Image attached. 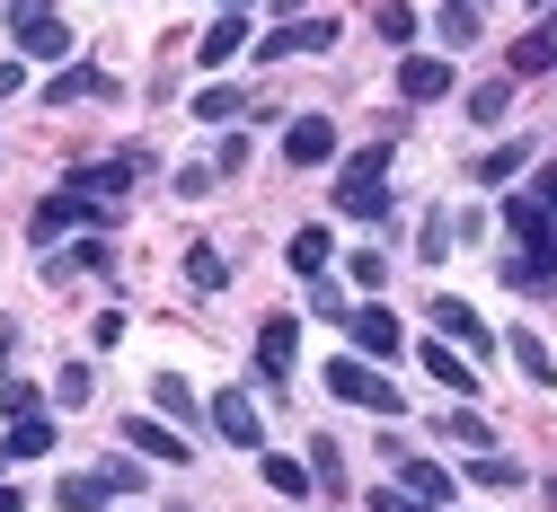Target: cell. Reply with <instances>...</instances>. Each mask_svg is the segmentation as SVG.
I'll use <instances>...</instances> for the list:
<instances>
[{
  "label": "cell",
  "mask_w": 557,
  "mask_h": 512,
  "mask_svg": "<svg viewBox=\"0 0 557 512\" xmlns=\"http://www.w3.org/2000/svg\"><path fill=\"white\" fill-rule=\"evenodd\" d=\"M389 141H372V151H355L345 160V186H336V212H355V222H381L389 212Z\"/></svg>",
  "instance_id": "1"
},
{
  "label": "cell",
  "mask_w": 557,
  "mask_h": 512,
  "mask_svg": "<svg viewBox=\"0 0 557 512\" xmlns=\"http://www.w3.org/2000/svg\"><path fill=\"white\" fill-rule=\"evenodd\" d=\"M327 398L363 407V415H398V407H407V398H398V389L372 372V362H363V353H336V362H327Z\"/></svg>",
  "instance_id": "2"
},
{
  "label": "cell",
  "mask_w": 557,
  "mask_h": 512,
  "mask_svg": "<svg viewBox=\"0 0 557 512\" xmlns=\"http://www.w3.org/2000/svg\"><path fill=\"white\" fill-rule=\"evenodd\" d=\"M398 98H407V107L451 98V62H443V53H407V62H398Z\"/></svg>",
  "instance_id": "3"
},
{
  "label": "cell",
  "mask_w": 557,
  "mask_h": 512,
  "mask_svg": "<svg viewBox=\"0 0 557 512\" xmlns=\"http://www.w3.org/2000/svg\"><path fill=\"white\" fill-rule=\"evenodd\" d=\"M81 98H115V71H98V62H62L53 80H45V107H81Z\"/></svg>",
  "instance_id": "4"
},
{
  "label": "cell",
  "mask_w": 557,
  "mask_h": 512,
  "mask_svg": "<svg viewBox=\"0 0 557 512\" xmlns=\"http://www.w3.org/2000/svg\"><path fill=\"white\" fill-rule=\"evenodd\" d=\"M98 212H107V203H89V195H72V186H62V195H45V203H36V222H27V230H36V248H45V239H62V230L98 222Z\"/></svg>",
  "instance_id": "5"
},
{
  "label": "cell",
  "mask_w": 557,
  "mask_h": 512,
  "mask_svg": "<svg viewBox=\"0 0 557 512\" xmlns=\"http://www.w3.org/2000/svg\"><path fill=\"white\" fill-rule=\"evenodd\" d=\"M293 353H301V319H265V327H257V372H265L274 389L293 380Z\"/></svg>",
  "instance_id": "6"
},
{
  "label": "cell",
  "mask_w": 557,
  "mask_h": 512,
  "mask_svg": "<svg viewBox=\"0 0 557 512\" xmlns=\"http://www.w3.org/2000/svg\"><path fill=\"white\" fill-rule=\"evenodd\" d=\"M327 45H336V18H284L257 53H265V62H293V53H327Z\"/></svg>",
  "instance_id": "7"
},
{
  "label": "cell",
  "mask_w": 557,
  "mask_h": 512,
  "mask_svg": "<svg viewBox=\"0 0 557 512\" xmlns=\"http://www.w3.org/2000/svg\"><path fill=\"white\" fill-rule=\"evenodd\" d=\"M10 27H18V53L27 62H72V27H62L53 10L45 18H10Z\"/></svg>",
  "instance_id": "8"
},
{
  "label": "cell",
  "mask_w": 557,
  "mask_h": 512,
  "mask_svg": "<svg viewBox=\"0 0 557 512\" xmlns=\"http://www.w3.org/2000/svg\"><path fill=\"white\" fill-rule=\"evenodd\" d=\"M345 336H355V353H398V319L381 310V301H363V310H345Z\"/></svg>",
  "instance_id": "9"
},
{
  "label": "cell",
  "mask_w": 557,
  "mask_h": 512,
  "mask_svg": "<svg viewBox=\"0 0 557 512\" xmlns=\"http://www.w3.org/2000/svg\"><path fill=\"white\" fill-rule=\"evenodd\" d=\"M133 168H143V160H89V168H72V195H89V203H115L124 186H133Z\"/></svg>",
  "instance_id": "10"
},
{
  "label": "cell",
  "mask_w": 557,
  "mask_h": 512,
  "mask_svg": "<svg viewBox=\"0 0 557 512\" xmlns=\"http://www.w3.org/2000/svg\"><path fill=\"white\" fill-rule=\"evenodd\" d=\"M284 160H293V168H319V160H336V124H327V115H301V124L284 133Z\"/></svg>",
  "instance_id": "11"
},
{
  "label": "cell",
  "mask_w": 557,
  "mask_h": 512,
  "mask_svg": "<svg viewBox=\"0 0 557 512\" xmlns=\"http://www.w3.org/2000/svg\"><path fill=\"white\" fill-rule=\"evenodd\" d=\"M434 327H443V345H469V353H486V345H496V336H486V319H478L469 301H451V291L434 301Z\"/></svg>",
  "instance_id": "12"
},
{
  "label": "cell",
  "mask_w": 557,
  "mask_h": 512,
  "mask_svg": "<svg viewBox=\"0 0 557 512\" xmlns=\"http://www.w3.org/2000/svg\"><path fill=\"white\" fill-rule=\"evenodd\" d=\"M213 424H222V442H239V451H257V442H265V424H257V407H248L239 389H222V398H213Z\"/></svg>",
  "instance_id": "13"
},
{
  "label": "cell",
  "mask_w": 557,
  "mask_h": 512,
  "mask_svg": "<svg viewBox=\"0 0 557 512\" xmlns=\"http://www.w3.org/2000/svg\"><path fill=\"white\" fill-rule=\"evenodd\" d=\"M124 442L143 451V460H169V469H186V433H169V424H151V415H133V424H124Z\"/></svg>",
  "instance_id": "14"
},
{
  "label": "cell",
  "mask_w": 557,
  "mask_h": 512,
  "mask_svg": "<svg viewBox=\"0 0 557 512\" xmlns=\"http://www.w3.org/2000/svg\"><path fill=\"white\" fill-rule=\"evenodd\" d=\"M239 45H248V10H231V18H213V27H203V45H195V62H203V71H222V62L239 53Z\"/></svg>",
  "instance_id": "15"
},
{
  "label": "cell",
  "mask_w": 557,
  "mask_h": 512,
  "mask_svg": "<svg viewBox=\"0 0 557 512\" xmlns=\"http://www.w3.org/2000/svg\"><path fill=\"white\" fill-rule=\"evenodd\" d=\"M416 353H425V372H434V380H443L451 398H478V372H469V362H460V353H451L443 336H434V345H416Z\"/></svg>",
  "instance_id": "16"
},
{
  "label": "cell",
  "mask_w": 557,
  "mask_h": 512,
  "mask_svg": "<svg viewBox=\"0 0 557 512\" xmlns=\"http://www.w3.org/2000/svg\"><path fill=\"white\" fill-rule=\"evenodd\" d=\"M398 486H407V495H425L434 512L451 503V469H434V460H398Z\"/></svg>",
  "instance_id": "17"
},
{
  "label": "cell",
  "mask_w": 557,
  "mask_h": 512,
  "mask_svg": "<svg viewBox=\"0 0 557 512\" xmlns=\"http://www.w3.org/2000/svg\"><path fill=\"white\" fill-rule=\"evenodd\" d=\"M540 71H557V27H531L513 45V80H540Z\"/></svg>",
  "instance_id": "18"
},
{
  "label": "cell",
  "mask_w": 557,
  "mask_h": 512,
  "mask_svg": "<svg viewBox=\"0 0 557 512\" xmlns=\"http://www.w3.org/2000/svg\"><path fill=\"white\" fill-rule=\"evenodd\" d=\"M0 451H10V460H45V451H53V415H18Z\"/></svg>",
  "instance_id": "19"
},
{
  "label": "cell",
  "mask_w": 557,
  "mask_h": 512,
  "mask_svg": "<svg viewBox=\"0 0 557 512\" xmlns=\"http://www.w3.org/2000/svg\"><path fill=\"white\" fill-rule=\"evenodd\" d=\"M186 283H195V291H222V283H231V257H222V248H186Z\"/></svg>",
  "instance_id": "20"
},
{
  "label": "cell",
  "mask_w": 557,
  "mask_h": 512,
  "mask_svg": "<svg viewBox=\"0 0 557 512\" xmlns=\"http://www.w3.org/2000/svg\"><path fill=\"white\" fill-rule=\"evenodd\" d=\"M257 469H265V486H274V495H310V460H284V451H265Z\"/></svg>",
  "instance_id": "21"
},
{
  "label": "cell",
  "mask_w": 557,
  "mask_h": 512,
  "mask_svg": "<svg viewBox=\"0 0 557 512\" xmlns=\"http://www.w3.org/2000/svg\"><path fill=\"white\" fill-rule=\"evenodd\" d=\"M327 257H336V248H327V230H319V222H310V230H293V274H327Z\"/></svg>",
  "instance_id": "22"
},
{
  "label": "cell",
  "mask_w": 557,
  "mask_h": 512,
  "mask_svg": "<svg viewBox=\"0 0 557 512\" xmlns=\"http://www.w3.org/2000/svg\"><path fill=\"white\" fill-rule=\"evenodd\" d=\"M522 160H531V141H505V151H486V160H478V186H505V177H522Z\"/></svg>",
  "instance_id": "23"
},
{
  "label": "cell",
  "mask_w": 557,
  "mask_h": 512,
  "mask_svg": "<svg viewBox=\"0 0 557 512\" xmlns=\"http://www.w3.org/2000/svg\"><path fill=\"white\" fill-rule=\"evenodd\" d=\"M443 45H478V0H443Z\"/></svg>",
  "instance_id": "24"
},
{
  "label": "cell",
  "mask_w": 557,
  "mask_h": 512,
  "mask_svg": "<svg viewBox=\"0 0 557 512\" xmlns=\"http://www.w3.org/2000/svg\"><path fill=\"white\" fill-rule=\"evenodd\" d=\"M513 362H522V380H540V389H548V380H557V362H548V345H540V336H531V327H522V336H513Z\"/></svg>",
  "instance_id": "25"
},
{
  "label": "cell",
  "mask_w": 557,
  "mask_h": 512,
  "mask_svg": "<svg viewBox=\"0 0 557 512\" xmlns=\"http://www.w3.org/2000/svg\"><path fill=\"white\" fill-rule=\"evenodd\" d=\"M151 398H160V415H177V424H195V389H186L177 372H160V380H151Z\"/></svg>",
  "instance_id": "26"
},
{
  "label": "cell",
  "mask_w": 557,
  "mask_h": 512,
  "mask_svg": "<svg viewBox=\"0 0 557 512\" xmlns=\"http://www.w3.org/2000/svg\"><path fill=\"white\" fill-rule=\"evenodd\" d=\"M107 495H115L107 477H62V512H98Z\"/></svg>",
  "instance_id": "27"
},
{
  "label": "cell",
  "mask_w": 557,
  "mask_h": 512,
  "mask_svg": "<svg viewBox=\"0 0 557 512\" xmlns=\"http://www.w3.org/2000/svg\"><path fill=\"white\" fill-rule=\"evenodd\" d=\"M372 27H381L389 45H407V36H416V10H407V0H372Z\"/></svg>",
  "instance_id": "28"
},
{
  "label": "cell",
  "mask_w": 557,
  "mask_h": 512,
  "mask_svg": "<svg viewBox=\"0 0 557 512\" xmlns=\"http://www.w3.org/2000/svg\"><path fill=\"white\" fill-rule=\"evenodd\" d=\"M505 107H513V80H486V89H469V115H478V124H496Z\"/></svg>",
  "instance_id": "29"
},
{
  "label": "cell",
  "mask_w": 557,
  "mask_h": 512,
  "mask_svg": "<svg viewBox=\"0 0 557 512\" xmlns=\"http://www.w3.org/2000/svg\"><path fill=\"white\" fill-rule=\"evenodd\" d=\"M195 115H203V124H231V115H248V98H239V89H203Z\"/></svg>",
  "instance_id": "30"
},
{
  "label": "cell",
  "mask_w": 557,
  "mask_h": 512,
  "mask_svg": "<svg viewBox=\"0 0 557 512\" xmlns=\"http://www.w3.org/2000/svg\"><path fill=\"white\" fill-rule=\"evenodd\" d=\"M345 274H355L363 291H381V283H389V257H381V248H355V257H345Z\"/></svg>",
  "instance_id": "31"
},
{
  "label": "cell",
  "mask_w": 557,
  "mask_h": 512,
  "mask_svg": "<svg viewBox=\"0 0 557 512\" xmlns=\"http://www.w3.org/2000/svg\"><path fill=\"white\" fill-rule=\"evenodd\" d=\"M62 407H89V362H62V380H53Z\"/></svg>",
  "instance_id": "32"
},
{
  "label": "cell",
  "mask_w": 557,
  "mask_h": 512,
  "mask_svg": "<svg viewBox=\"0 0 557 512\" xmlns=\"http://www.w3.org/2000/svg\"><path fill=\"white\" fill-rule=\"evenodd\" d=\"M310 310H319V319H336V327H345V291H336V283H327V274H310Z\"/></svg>",
  "instance_id": "33"
},
{
  "label": "cell",
  "mask_w": 557,
  "mask_h": 512,
  "mask_svg": "<svg viewBox=\"0 0 557 512\" xmlns=\"http://www.w3.org/2000/svg\"><path fill=\"white\" fill-rule=\"evenodd\" d=\"M443 433H451V442H469V451H486V415H469V407L443 415Z\"/></svg>",
  "instance_id": "34"
},
{
  "label": "cell",
  "mask_w": 557,
  "mask_h": 512,
  "mask_svg": "<svg viewBox=\"0 0 557 512\" xmlns=\"http://www.w3.org/2000/svg\"><path fill=\"white\" fill-rule=\"evenodd\" d=\"M469 477H478V486H522V469H513V460H496V451H478V469H469Z\"/></svg>",
  "instance_id": "35"
},
{
  "label": "cell",
  "mask_w": 557,
  "mask_h": 512,
  "mask_svg": "<svg viewBox=\"0 0 557 512\" xmlns=\"http://www.w3.org/2000/svg\"><path fill=\"white\" fill-rule=\"evenodd\" d=\"M98 477H107V486H115V495H143V486H151V469H133V460H107V469H98Z\"/></svg>",
  "instance_id": "36"
},
{
  "label": "cell",
  "mask_w": 557,
  "mask_h": 512,
  "mask_svg": "<svg viewBox=\"0 0 557 512\" xmlns=\"http://www.w3.org/2000/svg\"><path fill=\"white\" fill-rule=\"evenodd\" d=\"M372 512H434V503L407 495V486H372Z\"/></svg>",
  "instance_id": "37"
},
{
  "label": "cell",
  "mask_w": 557,
  "mask_h": 512,
  "mask_svg": "<svg viewBox=\"0 0 557 512\" xmlns=\"http://www.w3.org/2000/svg\"><path fill=\"white\" fill-rule=\"evenodd\" d=\"M239 168H248V133H231V141H222V160H213V177H239Z\"/></svg>",
  "instance_id": "38"
},
{
  "label": "cell",
  "mask_w": 557,
  "mask_h": 512,
  "mask_svg": "<svg viewBox=\"0 0 557 512\" xmlns=\"http://www.w3.org/2000/svg\"><path fill=\"white\" fill-rule=\"evenodd\" d=\"M89 345L107 353V345H124V310H98V327H89Z\"/></svg>",
  "instance_id": "39"
},
{
  "label": "cell",
  "mask_w": 557,
  "mask_h": 512,
  "mask_svg": "<svg viewBox=\"0 0 557 512\" xmlns=\"http://www.w3.org/2000/svg\"><path fill=\"white\" fill-rule=\"evenodd\" d=\"M27 89V62H0V98H18Z\"/></svg>",
  "instance_id": "40"
},
{
  "label": "cell",
  "mask_w": 557,
  "mask_h": 512,
  "mask_svg": "<svg viewBox=\"0 0 557 512\" xmlns=\"http://www.w3.org/2000/svg\"><path fill=\"white\" fill-rule=\"evenodd\" d=\"M540 203H548V212H557V160H548V168H540Z\"/></svg>",
  "instance_id": "41"
},
{
  "label": "cell",
  "mask_w": 557,
  "mask_h": 512,
  "mask_svg": "<svg viewBox=\"0 0 557 512\" xmlns=\"http://www.w3.org/2000/svg\"><path fill=\"white\" fill-rule=\"evenodd\" d=\"M0 512H18V486H0Z\"/></svg>",
  "instance_id": "42"
},
{
  "label": "cell",
  "mask_w": 557,
  "mask_h": 512,
  "mask_svg": "<svg viewBox=\"0 0 557 512\" xmlns=\"http://www.w3.org/2000/svg\"><path fill=\"white\" fill-rule=\"evenodd\" d=\"M274 10H284V18H301V0H274Z\"/></svg>",
  "instance_id": "43"
},
{
  "label": "cell",
  "mask_w": 557,
  "mask_h": 512,
  "mask_svg": "<svg viewBox=\"0 0 557 512\" xmlns=\"http://www.w3.org/2000/svg\"><path fill=\"white\" fill-rule=\"evenodd\" d=\"M231 10H257V0H231Z\"/></svg>",
  "instance_id": "44"
},
{
  "label": "cell",
  "mask_w": 557,
  "mask_h": 512,
  "mask_svg": "<svg viewBox=\"0 0 557 512\" xmlns=\"http://www.w3.org/2000/svg\"><path fill=\"white\" fill-rule=\"evenodd\" d=\"M0 469H10V451H0Z\"/></svg>",
  "instance_id": "45"
}]
</instances>
